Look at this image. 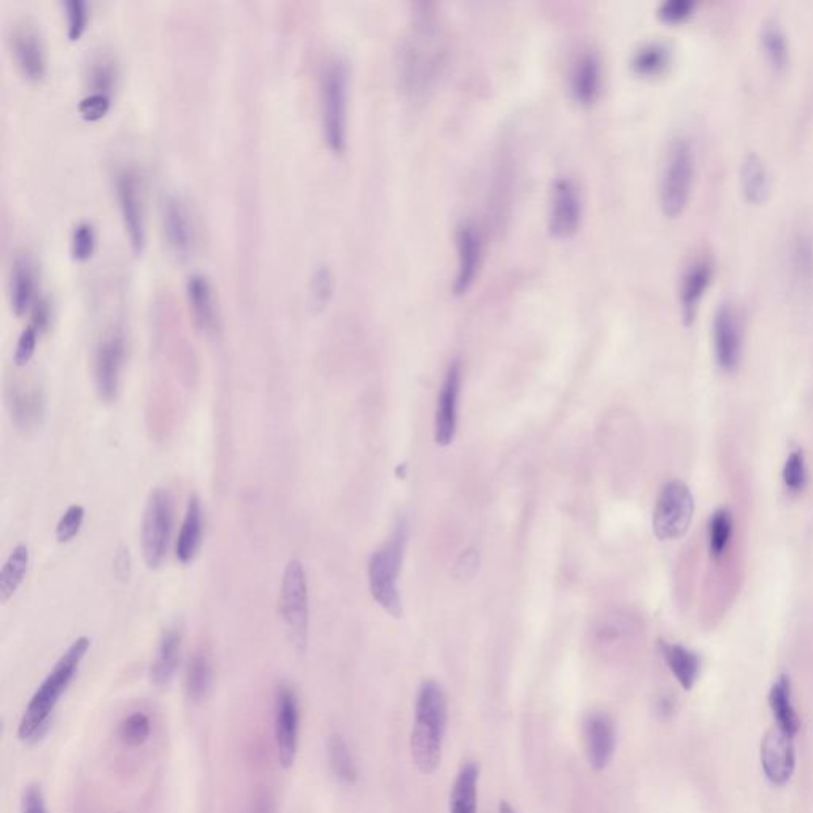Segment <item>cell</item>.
Wrapping results in <instances>:
<instances>
[{
	"label": "cell",
	"mask_w": 813,
	"mask_h": 813,
	"mask_svg": "<svg viewBox=\"0 0 813 813\" xmlns=\"http://www.w3.org/2000/svg\"><path fill=\"white\" fill-rule=\"evenodd\" d=\"M91 642L88 637H78L67 652L54 664L47 679L43 680L39 690L35 691L21 717L18 737L24 742H35L45 734L50 726L51 715L58 706L62 694L66 693L70 683L77 675L81 661L88 653Z\"/></svg>",
	"instance_id": "cell-1"
},
{
	"label": "cell",
	"mask_w": 813,
	"mask_h": 813,
	"mask_svg": "<svg viewBox=\"0 0 813 813\" xmlns=\"http://www.w3.org/2000/svg\"><path fill=\"white\" fill-rule=\"evenodd\" d=\"M447 728V698L439 683L426 682L418 693L410 748L421 774H434L442 761V744Z\"/></svg>",
	"instance_id": "cell-2"
},
{
	"label": "cell",
	"mask_w": 813,
	"mask_h": 813,
	"mask_svg": "<svg viewBox=\"0 0 813 813\" xmlns=\"http://www.w3.org/2000/svg\"><path fill=\"white\" fill-rule=\"evenodd\" d=\"M442 45L431 20L421 18L399 51V78L402 88L413 97L424 96L434 85L442 67Z\"/></svg>",
	"instance_id": "cell-3"
},
{
	"label": "cell",
	"mask_w": 813,
	"mask_h": 813,
	"mask_svg": "<svg viewBox=\"0 0 813 813\" xmlns=\"http://www.w3.org/2000/svg\"><path fill=\"white\" fill-rule=\"evenodd\" d=\"M696 172V151L688 135H677L669 143L659 177V204L664 215L682 213L690 199Z\"/></svg>",
	"instance_id": "cell-4"
},
{
	"label": "cell",
	"mask_w": 813,
	"mask_h": 813,
	"mask_svg": "<svg viewBox=\"0 0 813 813\" xmlns=\"http://www.w3.org/2000/svg\"><path fill=\"white\" fill-rule=\"evenodd\" d=\"M407 539H409V523L405 518H401L397 521L393 537L380 550L375 551L369 561V585L372 598L394 618L402 615L397 577L401 571Z\"/></svg>",
	"instance_id": "cell-5"
},
{
	"label": "cell",
	"mask_w": 813,
	"mask_h": 813,
	"mask_svg": "<svg viewBox=\"0 0 813 813\" xmlns=\"http://www.w3.org/2000/svg\"><path fill=\"white\" fill-rule=\"evenodd\" d=\"M348 85L347 59L336 56L323 75V132L328 147L337 155L347 147Z\"/></svg>",
	"instance_id": "cell-6"
},
{
	"label": "cell",
	"mask_w": 813,
	"mask_h": 813,
	"mask_svg": "<svg viewBox=\"0 0 813 813\" xmlns=\"http://www.w3.org/2000/svg\"><path fill=\"white\" fill-rule=\"evenodd\" d=\"M280 615L291 644L304 653L309 640V585L299 559H291L283 574Z\"/></svg>",
	"instance_id": "cell-7"
},
{
	"label": "cell",
	"mask_w": 813,
	"mask_h": 813,
	"mask_svg": "<svg viewBox=\"0 0 813 813\" xmlns=\"http://www.w3.org/2000/svg\"><path fill=\"white\" fill-rule=\"evenodd\" d=\"M174 529V496L167 488H155L148 496L142 521V550L150 569H158L169 551Z\"/></svg>",
	"instance_id": "cell-8"
},
{
	"label": "cell",
	"mask_w": 813,
	"mask_h": 813,
	"mask_svg": "<svg viewBox=\"0 0 813 813\" xmlns=\"http://www.w3.org/2000/svg\"><path fill=\"white\" fill-rule=\"evenodd\" d=\"M694 499L690 488L680 480L664 485L653 513V531L659 540L685 536L693 521Z\"/></svg>",
	"instance_id": "cell-9"
},
{
	"label": "cell",
	"mask_w": 813,
	"mask_h": 813,
	"mask_svg": "<svg viewBox=\"0 0 813 813\" xmlns=\"http://www.w3.org/2000/svg\"><path fill=\"white\" fill-rule=\"evenodd\" d=\"M583 221V196L574 178L558 177L551 185L548 231L556 239L575 236Z\"/></svg>",
	"instance_id": "cell-10"
},
{
	"label": "cell",
	"mask_w": 813,
	"mask_h": 813,
	"mask_svg": "<svg viewBox=\"0 0 813 813\" xmlns=\"http://www.w3.org/2000/svg\"><path fill=\"white\" fill-rule=\"evenodd\" d=\"M299 725L301 712L296 691L282 683L275 693V742H277L278 760L285 769L296 763L299 747Z\"/></svg>",
	"instance_id": "cell-11"
},
{
	"label": "cell",
	"mask_w": 813,
	"mask_h": 813,
	"mask_svg": "<svg viewBox=\"0 0 813 813\" xmlns=\"http://www.w3.org/2000/svg\"><path fill=\"white\" fill-rule=\"evenodd\" d=\"M124 359H126V339L120 329H112L97 345L94 358L97 393L104 401H115L118 396Z\"/></svg>",
	"instance_id": "cell-12"
},
{
	"label": "cell",
	"mask_w": 813,
	"mask_h": 813,
	"mask_svg": "<svg viewBox=\"0 0 813 813\" xmlns=\"http://www.w3.org/2000/svg\"><path fill=\"white\" fill-rule=\"evenodd\" d=\"M116 196L120 202L124 228L128 232L129 242L135 253H142L145 248V220H143L142 193L139 178L132 169L118 170L115 178Z\"/></svg>",
	"instance_id": "cell-13"
},
{
	"label": "cell",
	"mask_w": 813,
	"mask_h": 813,
	"mask_svg": "<svg viewBox=\"0 0 813 813\" xmlns=\"http://www.w3.org/2000/svg\"><path fill=\"white\" fill-rule=\"evenodd\" d=\"M793 739L782 729L772 728L761 742V766L766 779L775 787L787 785L793 777L796 769Z\"/></svg>",
	"instance_id": "cell-14"
},
{
	"label": "cell",
	"mask_w": 813,
	"mask_h": 813,
	"mask_svg": "<svg viewBox=\"0 0 813 813\" xmlns=\"http://www.w3.org/2000/svg\"><path fill=\"white\" fill-rule=\"evenodd\" d=\"M713 343L721 369H736L742 353V321L731 302H723L713 316Z\"/></svg>",
	"instance_id": "cell-15"
},
{
	"label": "cell",
	"mask_w": 813,
	"mask_h": 813,
	"mask_svg": "<svg viewBox=\"0 0 813 813\" xmlns=\"http://www.w3.org/2000/svg\"><path fill=\"white\" fill-rule=\"evenodd\" d=\"M13 56L27 80H42L47 74V54L42 35L31 21L23 20L12 29Z\"/></svg>",
	"instance_id": "cell-16"
},
{
	"label": "cell",
	"mask_w": 813,
	"mask_h": 813,
	"mask_svg": "<svg viewBox=\"0 0 813 813\" xmlns=\"http://www.w3.org/2000/svg\"><path fill=\"white\" fill-rule=\"evenodd\" d=\"M456 251L458 266L453 291L456 296H463L474 286L483 258L482 234L472 221H463L459 224L456 231Z\"/></svg>",
	"instance_id": "cell-17"
},
{
	"label": "cell",
	"mask_w": 813,
	"mask_h": 813,
	"mask_svg": "<svg viewBox=\"0 0 813 813\" xmlns=\"http://www.w3.org/2000/svg\"><path fill=\"white\" fill-rule=\"evenodd\" d=\"M162 224L170 250L180 258H186L194 251L196 245V228L193 215L183 197L167 196L162 205Z\"/></svg>",
	"instance_id": "cell-18"
},
{
	"label": "cell",
	"mask_w": 813,
	"mask_h": 813,
	"mask_svg": "<svg viewBox=\"0 0 813 813\" xmlns=\"http://www.w3.org/2000/svg\"><path fill=\"white\" fill-rule=\"evenodd\" d=\"M459 391H461V364L459 361H453L445 374L444 385L439 394V404H437L434 437L440 447H448L455 439Z\"/></svg>",
	"instance_id": "cell-19"
},
{
	"label": "cell",
	"mask_w": 813,
	"mask_h": 813,
	"mask_svg": "<svg viewBox=\"0 0 813 813\" xmlns=\"http://www.w3.org/2000/svg\"><path fill=\"white\" fill-rule=\"evenodd\" d=\"M604 74L602 62L596 51L588 50L578 54L569 75V89L578 104L591 105L601 96Z\"/></svg>",
	"instance_id": "cell-20"
},
{
	"label": "cell",
	"mask_w": 813,
	"mask_h": 813,
	"mask_svg": "<svg viewBox=\"0 0 813 813\" xmlns=\"http://www.w3.org/2000/svg\"><path fill=\"white\" fill-rule=\"evenodd\" d=\"M585 742L588 761L594 771L609 766L615 752V726L607 713H591L585 721Z\"/></svg>",
	"instance_id": "cell-21"
},
{
	"label": "cell",
	"mask_w": 813,
	"mask_h": 813,
	"mask_svg": "<svg viewBox=\"0 0 813 813\" xmlns=\"http://www.w3.org/2000/svg\"><path fill=\"white\" fill-rule=\"evenodd\" d=\"M713 267L707 258H696L683 270L680 280V309L683 321L690 324L698 312L699 302L712 280Z\"/></svg>",
	"instance_id": "cell-22"
},
{
	"label": "cell",
	"mask_w": 813,
	"mask_h": 813,
	"mask_svg": "<svg viewBox=\"0 0 813 813\" xmlns=\"http://www.w3.org/2000/svg\"><path fill=\"white\" fill-rule=\"evenodd\" d=\"M183 631L175 625L166 629L159 640L155 663L151 666V682L156 686H167L174 679L182 655Z\"/></svg>",
	"instance_id": "cell-23"
},
{
	"label": "cell",
	"mask_w": 813,
	"mask_h": 813,
	"mask_svg": "<svg viewBox=\"0 0 813 813\" xmlns=\"http://www.w3.org/2000/svg\"><path fill=\"white\" fill-rule=\"evenodd\" d=\"M8 407L12 413V420L24 431L37 428L45 418V396L39 388L23 390L13 386L8 394Z\"/></svg>",
	"instance_id": "cell-24"
},
{
	"label": "cell",
	"mask_w": 813,
	"mask_h": 813,
	"mask_svg": "<svg viewBox=\"0 0 813 813\" xmlns=\"http://www.w3.org/2000/svg\"><path fill=\"white\" fill-rule=\"evenodd\" d=\"M186 294L199 328L207 332L215 331L218 315L212 285L207 277L201 274L191 275L186 283Z\"/></svg>",
	"instance_id": "cell-25"
},
{
	"label": "cell",
	"mask_w": 813,
	"mask_h": 813,
	"mask_svg": "<svg viewBox=\"0 0 813 813\" xmlns=\"http://www.w3.org/2000/svg\"><path fill=\"white\" fill-rule=\"evenodd\" d=\"M740 185L748 201L763 202L771 193V174L767 169L766 162L763 161L755 151H748L742 159L740 166Z\"/></svg>",
	"instance_id": "cell-26"
},
{
	"label": "cell",
	"mask_w": 813,
	"mask_h": 813,
	"mask_svg": "<svg viewBox=\"0 0 813 813\" xmlns=\"http://www.w3.org/2000/svg\"><path fill=\"white\" fill-rule=\"evenodd\" d=\"M202 507L197 496H191L186 507L185 520L177 540V559L182 564L193 563L202 545Z\"/></svg>",
	"instance_id": "cell-27"
},
{
	"label": "cell",
	"mask_w": 813,
	"mask_h": 813,
	"mask_svg": "<svg viewBox=\"0 0 813 813\" xmlns=\"http://www.w3.org/2000/svg\"><path fill=\"white\" fill-rule=\"evenodd\" d=\"M659 648L677 682L680 683L683 690L690 691L698 682L699 672H701L699 656L683 645L669 644L664 640L659 642Z\"/></svg>",
	"instance_id": "cell-28"
},
{
	"label": "cell",
	"mask_w": 813,
	"mask_h": 813,
	"mask_svg": "<svg viewBox=\"0 0 813 813\" xmlns=\"http://www.w3.org/2000/svg\"><path fill=\"white\" fill-rule=\"evenodd\" d=\"M35 272L31 256H16L10 277V302L15 315L21 316L34 299Z\"/></svg>",
	"instance_id": "cell-29"
},
{
	"label": "cell",
	"mask_w": 813,
	"mask_h": 813,
	"mask_svg": "<svg viewBox=\"0 0 813 813\" xmlns=\"http://www.w3.org/2000/svg\"><path fill=\"white\" fill-rule=\"evenodd\" d=\"M769 706L774 713L777 728L782 729L788 736H796L801 721L791 699V682L788 675H780L779 679L775 680L769 693Z\"/></svg>",
	"instance_id": "cell-30"
},
{
	"label": "cell",
	"mask_w": 813,
	"mask_h": 813,
	"mask_svg": "<svg viewBox=\"0 0 813 813\" xmlns=\"http://www.w3.org/2000/svg\"><path fill=\"white\" fill-rule=\"evenodd\" d=\"M761 47L767 61L775 70H783L790 62V42L782 24L775 18H767L761 24Z\"/></svg>",
	"instance_id": "cell-31"
},
{
	"label": "cell",
	"mask_w": 813,
	"mask_h": 813,
	"mask_svg": "<svg viewBox=\"0 0 813 813\" xmlns=\"http://www.w3.org/2000/svg\"><path fill=\"white\" fill-rule=\"evenodd\" d=\"M478 766L464 764L450 796V813H477Z\"/></svg>",
	"instance_id": "cell-32"
},
{
	"label": "cell",
	"mask_w": 813,
	"mask_h": 813,
	"mask_svg": "<svg viewBox=\"0 0 813 813\" xmlns=\"http://www.w3.org/2000/svg\"><path fill=\"white\" fill-rule=\"evenodd\" d=\"M790 270L793 282L806 286L813 278V239L807 231L794 234L790 243Z\"/></svg>",
	"instance_id": "cell-33"
},
{
	"label": "cell",
	"mask_w": 813,
	"mask_h": 813,
	"mask_svg": "<svg viewBox=\"0 0 813 813\" xmlns=\"http://www.w3.org/2000/svg\"><path fill=\"white\" fill-rule=\"evenodd\" d=\"M212 686V663L204 650H196L189 659L186 669L185 688L188 698L193 702H202Z\"/></svg>",
	"instance_id": "cell-34"
},
{
	"label": "cell",
	"mask_w": 813,
	"mask_h": 813,
	"mask_svg": "<svg viewBox=\"0 0 813 813\" xmlns=\"http://www.w3.org/2000/svg\"><path fill=\"white\" fill-rule=\"evenodd\" d=\"M328 761L336 779L343 785H355L358 782V767H356L353 755L347 740L343 739L339 733H334L328 739Z\"/></svg>",
	"instance_id": "cell-35"
},
{
	"label": "cell",
	"mask_w": 813,
	"mask_h": 813,
	"mask_svg": "<svg viewBox=\"0 0 813 813\" xmlns=\"http://www.w3.org/2000/svg\"><path fill=\"white\" fill-rule=\"evenodd\" d=\"M29 567V548L18 545L8 556L2 574H0V599L7 602L18 591Z\"/></svg>",
	"instance_id": "cell-36"
},
{
	"label": "cell",
	"mask_w": 813,
	"mask_h": 813,
	"mask_svg": "<svg viewBox=\"0 0 813 813\" xmlns=\"http://www.w3.org/2000/svg\"><path fill=\"white\" fill-rule=\"evenodd\" d=\"M669 62L671 48L667 47L666 43L648 42L632 56V69L636 70L637 74L653 77L664 72Z\"/></svg>",
	"instance_id": "cell-37"
},
{
	"label": "cell",
	"mask_w": 813,
	"mask_h": 813,
	"mask_svg": "<svg viewBox=\"0 0 813 813\" xmlns=\"http://www.w3.org/2000/svg\"><path fill=\"white\" fill-rule=\"evenodd\" d=\"M116 64L110 54H97L89 64L88 83L91 93L108 94L115 85Z\"/></svg>",
	"instance_id": "cell-38"
},
{
	"label": "cell",
	"mask_w": 813,
	"mask_h": 813,
	"mask_svg": "<svg viewBox=\"0 0 813 813\" xmlns=\"http://www.w3.org/2000/svg\"><path fill=\"white\" fill-rule=\"evenodd\" d=\"M733 534V517L728 510L721 509L713 513L709 523V548L715 558H720L728 548Z\"/></svg>",
	"instance_id": "cell-39"
},
{
	"label": "cell",
	"mask_w": 813,
	"mask_h": 813,
	"mask_svg": "<svg viewBox=\"0 0 813 813\" xmlns=\"http://www.w3.org/2000/svg\"><path fill=\"white\" fill-rule=\"evenodd\" d=\"M151 721L143 712H135L124 718L120 725V739L128 747H140L150 739Z\"/></svg>",
	"instance_id": "cell-40"
},
{
	"label": "cell",
	"mask_w": 813,
	"mask_h": 813,
	"mask_svg": "<svg viewBox=\"0 0 813 813\" xmlns=\"http://www.w3.org/2000/svg\"><path fill=\"white\" fill-rule=\"evenodd\" d=\"M783 482L791 493H799L807 485L806 458L801 450H796L788 456L783 467Z\"/></svg>",
	"instance_id": "cell-41"
},
{
	"label": "cell",
	"mask_w": 813,
	"mask_h": 813,
	"mask_svg": "<svg viewBox=\"0 0 813 813\" xmlns=\"http://www.w3.org/2000/svg\"><path fill=\"white\" fill-rule=\"evenodd\" d=\"M332 289H334V282H332V272L326 266L316 267L313 272L312 285H310V296H312V304L315 309H323L328 305L329 299L332 297Z\"/></svg>",
	"instance_id": "cell-42"
},
{
	"label": "cell",
	"mask_w": 813,
	"mask_h": 813,
	"mask_svg": "<svg viewBox=\"0 0 813 813\" xmlns=\"http://www.w3.org/2000/svg\"><path fill=\"white\" fill-rule=\"evenodd\" d=\"M83 521H85V509L81 505H70L56 526V539L61 544H67L70 540L75 539L83 526Z\"/></svg>",
	"instance_id": "cell-43"
},
{
	"label": "cell",
	"mask_w": 813,
	"mask_h": 813,
	"mask_svg": "<svg viewBox=\"0 0 813 813\" xmlns=\"http://www.w3.org/2000/svg\"><path fill=\"white\" fill-rule=\"evenodd\" d=\"M96 245V236L91 224L81 221L72 232V255L77 261H86L91 258Z\"/></svg>",
	"instance_id": "cell-44"
},
{
	"label": "cell",
	"mask_w": 813,
	"mask_h": 813,
	"mask_svg": "<svg viewBox=\"0 0 813 813\" xmlns=\"http://www.w3.org/2000/svg\"><path fill=\"white\" fill-rule=\"evenodd\" d=\"M64 7H66L69 39L78 40L85 32L86 23H88V5L85 0H67Z\"/></svg>",
	"instance_id": "cell-45"
},
{
	"label": "cell",
	"mask_w": 813,
	"mask_h": 813,
	"mask_svg": "<svg viewBox=\"0 0 813 813\" xmlns=\"http://www.w3.org/2000/svg\"><path fill=\"white\" fill-rule=\"evenodd\" d=\"M108 108H110V96L108 94L89 93L78 104V112L85 120L89 121L102 118L108 112Z\"/></svg>",
	"instance_id": "cell-46"
},
{
	"label": "cell",
	"mask_w": 813,
	"mask_h": 813,
	"mask_svg": "<svg viewBox=\"0 0 813 813\" xmlns=\"http://www.w3.org/2000/svg\"><path fill=\"white\" fill-rule=\"evenodd\" d=\"M696 2L694 0H664L659 5L658 15L669 23H679L693 13Z\"/></svg>",
	"instance_id": "cell-47"
},
{
	"label": "cell",
	"mask_w": 813,
	"mask_h": 813,
	"mask_svg": "<svg viewBox=\"0 0 813 813\" xmlns=\"http://www.w3.org/2000/svg\"><path fill=\"white\" fill-rule=\"evenodd\" d=\"M39 329L35 328L34 324H29L23 332H21L18 345L15 351L16 366H26L31 361L37 347V337H39Z\"/></svg>",
	"instance_id": "cell-48"
},
{
	"label": "cell",
	"mask_w": 813,
	"mask_h": 813,
	"mask_svg": "<svg viewBox=\"0 0 813 813\" xmlns=\"http://www.w3.org/2000/svg\"><path fill=\"white\" fill-rule=\"evenodd\" d=\"M23 813H47V804L39 785L27 787L23 794Z\"/></svg>",
	"instance_id": "cell-49"
},
{
	"label": "cell",
	"mask_w": 813,
	"mask_h": 813,
	"mask_svg": "<svg viewBox=\"0 0 813 813\" xmlns=\"http://www.w3.org/2000/svg\"><path fill=\"white\" fill-rule=\"evenodd\" d=\"M250 813H275L274 799L269 790H261L256 793L253 804H251Z\"/></svg>",
	"instance_id": "cell-50"
},
{
	"label": "cell",
	"mask_w": 813,
	"mask_h": 813,
	"mask_svg": "<svg viewBox=\"0 0 813 813\" xmlns=\"http://www.w3.org/2000/svg\"><path fill=\"white\" fill-rule=\"evenodd\" d=\"M50 318V307H48L47 302L40 301L35 307L34 320H32L31 324H34L35 328L39 329V332H43L48 328Z\"/></svg>",
	"instance_id": "cell-51"
},
{
	"label": "cell",
	"mask_w": 813,
	"mask_h": 813,
	"mask_svg": "<svg viewBox=\"0 0 813 813\" xmlns=\"http://www.w3.org/2000/svg\"><path fill=\"white\" fill-rule=\"evenodd\" d=\"M658 712L661 713V715H669V713L674 712V704H672L671 699H661L658 704Z\"/></svg>",
	"instance_id": "cell-52"
},
{
	"label": "cell",
	"mask_w": 813,
	"mask_h": 813,
	"mask_svg": "<svg viewBox=\"0 0 813 813\" xmlns=\"http://www.w3.org/2000/svg\"><path fill=\"white\" fill-rule=\"evenodd\" d=\"M499 813H517V812H515V809H513V807L510 806L509 802L501 801V804H499Z\"/></svg>",
	"instance_id": "cell-53"
}]
</instances>
